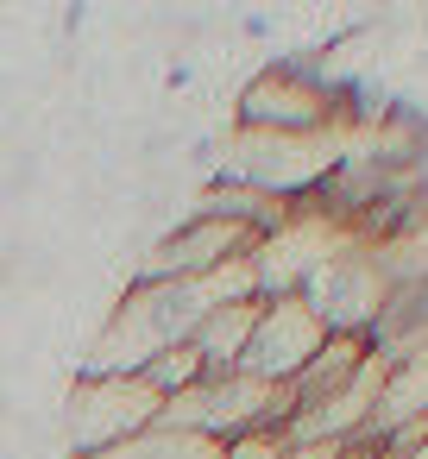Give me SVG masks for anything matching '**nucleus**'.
Here are the masks:
<instances>
[{
	"mask_svg": "<svg viewBox=\"0 0 428 459\" xmlns=\"http://www.w3.org/2000/svg\"><path fill=\"white\" fill-rule=\"evenodd\" d=\"M353 126H371V114L353 101V89L328 82L309 64H265L233 95V133H284V139L340 133V139H353Z\"/></svg>",
	"mask_w": 428,
	"mask_h": 459,
	"instance_id": "obj_1",
	"label": "nucleus"
},
{
	"mask_svg": "<svg viewBox=\"0 0 428 459\" xmlns=\"http://www.w3.org/2000/svg\"><path fill=\"white\" fill-rule=\"evenodd\" d=\"M164 415V396H152L139 384V371H83L64 396V440H70V459H89V453H108L120 440H139L152 434Z\"/></svg>",
	"mask_w": 428,
	"mask_h": 459,
	"instance_id": "obj_2",
	"label": "nucleus"
},
{
	"mask_svg": "<svg viewBox=\"0 0 428 459\" xmlns=\"http://www.w3.org/2000/svg\"><path fill=\"white\" fill-rule=\"evenodd\" d=\"M258 252V233L240 227V221H221V214H183L177 227H164L139 264H133V283H202L214 277L221 264Z\"/></svg>",
	"mask_w": 428,
	"mask_h": 459,
	"instance_id": "obj_3",
	"label": "nucleus"
},
{
	"mask_svg": "<svg viewBox=\"0 0 428 459\" xmlns=\"http://www.w3.org/2000/svg\"><path fill=\"white\" fill-rule=\"evenodd\" d=\"M302 296H309V308L328 321V333H371V321H378L390 283H384L371 246L340 239V246L315 264V277L302 283Z\"/></svg>",
	"mask_w": 428,
	"mask_h": 459,
	"instance_id": "obj_4",
	"label": "nucleus"
},
{
	"mask_svg": "<svg viewBox=\"0 0 428 459\" xmlns=\"http://www.w3.org/2000/svg\"><path fill=\"white\" fill-rule=\"evenodd\" d=\"M321 340H328V321L309 308V296H265L240 371L246 377H265V384H290L321 352Z\"/></svg>",
	"mask_w": 428,
	"mask_h": 459,
	"instance_id": "obj_5",
	"label": "nucleus"
},
{
	"mask_svg": "<svg viewBox=\"0 0 428 459\" xmlns=\"http://www.w3.org/2000/svg\"><path fill=\"white\" fill-rule=\"evenodd\" d=\"M365 359H371V340L365 333H328L321 340V352L284 384L290 390V421L302 415V409H321V403H334L359 371H365Z\"/></svg>",
	"mask_w": 428,
	"mask_h": 459,
	"instance_id": "obj_6",
	"label": "nucleus"
},
{
	"mask_svg": "<svg viewBox=\"0 0 428 459\" xmlns=\"http://www.w3.org/2000/svg\"><path fill=\"white\" fill-rule=\"evenodd\" d=\"M371 352L384 365H409V359H428V277L415 283H397L371 321Z\"/></svg>",
	"mask_w": 428,
	"mask_h": 459,
	"instance_id": "obj_7",
	"label": "nucleus"
},
{
	"mask_svg": "<svg viewBox=\"0 0 428 459\" xmlns=\"http://www.w3.org/2000/svg\"><path fill=\"white\" fill-rule=\"evenodd\" d=\"M202 377H208V365H202V352H196L189 340H183V346H164V352H152V359L139 365V384H145L152 396H164V403L183 396V390H196Z\"/></svg>",
	"mask_w": 428,
	"mask_h": 459,
	"instance_id": "obj_8",
	"label": "nucleus"
},
{
	"mask_svg": "<svg viewBox=\"0 0 428 459\" xmlns=\"http://www.w3.org/2000/svg\"><path fill=\"white\" fill-rule=\"evenodd\" d=\"M284 446H290L284 428H252V434H240V440H221V459H277Z\"/></svg>",
	"mask_w": 428,
	"mask_h": 459,
	"instance_id": "obj_9",
	"label": "nucleus"
},
{
	"mask_svg": "<svg viewBox=\"0 0 428 459\" xmlns=\"http://www.w3.org/2000/svg\"><path fill=\"white\" fill-rule=\"evenodd\" d=\"M340 453H346L340 440H290L277 459H340Z\"/></svg>",
	"mask_w": 428,
	"mask_h": 459,
	"instance_id": "obj_10",
	"label": "nucleus"
},
{
	"mask_svg": "<svg viewBox=\"0 0 428 459\" xmlns=\"http://www.w3.org/2000/svg\"><path fill=\"white\" fill-rule=\"evenodd\" d=\"M365 459H384V453H365Z\"/></svg>",
	"mask_w": 428,
	"mask_h": 459,
	"instance_id": "obj_11",
	"label": "nucleus"
}]
</instances>
